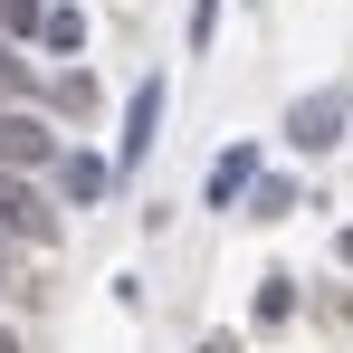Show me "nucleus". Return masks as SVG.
I'll use <instances>...</instances> for the list:
<instances>
[{"label": "nucleus", "instance_id": "7ed1b4c3", "mask_svg": "<svg viewBox=\"0 0 353 353\" xmlns=\"http://www.w3.org/2000/svg\"><path fill=\"white\" fill-rule=\"evenodd\" d=\"M48 153H58V134L39 115H0V163H48Z\"/></svg>", "mask_w": 353, "mask_h": 353}, {"label": "nucleus", "instance_id": "20e7f679", "mask_svg": "<svg viewBox=\"0 0 353 353\" xmlns=\"http://www.w3.org/2000/svg\"><path fill=\"white\" fill-rule=\"evenodd\" d=\"M0 230L48 239V210H39V191H29V181H10V172H0Z\"/></svg>", "mask_w": 353, "mask_h": 353}, {"label": "nucleus", "instance_id": "f03ea898", "mask_svg": "<svg viewBox=\"0 0 353 353\" xmlns=\"http://www.w3.org/2000/svg\"><path fill=\"white\" fill-rule=\"evenodd\" d=\"M153 124H163V77H143L134 105H124V153H115V172H134V163L153 153Z\"/></svg>", "mask_w": 353, "mask_h": 353}, {"label": "nucleus", "instance_id": "1a4fd4ad", "mask_svg": "<svg viewBox=\"0 0 353 353\" xmlns=\"http://www.w3.org/2000/svg\"><path fill=\"white\" fill-rule=\"evenodd\" d=\"M201 353H239V344H230V334H210V344H201Z\"/></svg>", "mask_w": 353, "mask_h": 353}, {"label": "nucleus", "instance_id": "0eeeda50", "mask_svg": "<svg viewBox=\"0 0 353 353\" xmlns=\"http://www.w3.org/2000/svg\"><path fill=\"white\" fill-rule=\"evenodd\" d=\"M58 181H67V201H96V191H105V163H96V153H67Z\"/></svg>", "mask_w": 353, "mask_h": 353}, {"label": "nucleus", "instance_id": "6e6552de", "mask_svg": "<svg viewBox=\"0 0 353 353\" xmlns=\"http://www.w3.org/2000/svg\"><path fill=\"white\" fill-rule=\"evenodd\" d=\"M287 305H296V277H268L258 287V325H287Z\"/></svg>", "mask_w": 353, "mask_h": 353}, {"label": "nucleus", "instance_id": "9b49d317", "mask_svg": "<svg viewBox=\"0 0 353 353\" xmlns=\"http://www.w3.org/2000/svg\"><path fill=\"white\" fill-rule=\"evenodd\" d=\"M344 268H353V230H344Z\"/></svg>", "mask_w": 353, "mask_h": 353}, {"label": "nucleus", "instance_id": "39448f33", "mask_svg": "<svg viewBox=\"0 0 353 353\" xmlns=\"http://www.w3.org/2000/svg\"><path fill=\"white\" fill-rule=\"evenodd\" d=\"M248 181H258V153H248V143H230V153L210 163V210H230V201L248 191Z\"/></svg>", "mask_w": 353, "mask_h": 353}, {"label": "nucleus", "instance_id": "f257e3e1", "mask_svg": "<svg viewBox=\"0 0 353 353\" xmlns=\"http://www.w3.org/2000/svg\"><path fill=\"white\" fill-rule=\"evenodd\" d=\"M334 134H344V86H325V96H305V105L287 115V143H296V153H325Z\"/></svg>", "mask_w": 353, "mask_h": 353}, {"label": "nucleus", "instance_id": "423d86ee", "mask_svg": "<svg viewBox=\"0 0 353 353\" xmlns=\"http://www.w3.org/2000/svg\"><path fill=\"white\" fill-rule=\"evenodd\" d=\"M39 39H48V48H86V19H77L67 0H48V10H39Z\"/></svg>", "mask_w": 353, "mask_h": 353}, {"label": "nucleus", "instance_id": "9d476101", "mask_svg": "<svg viewBox=\"0 0 353 353\" xmlns=\"http://www.w3.org/2000/svg\"><path fill=\"white\" fill-rule=\"evenodd\" d=\"M0 353H19V344H10V325H0Z\"/></svg>", "mask_w": 353, "mask_h": 353}]
</instances>
